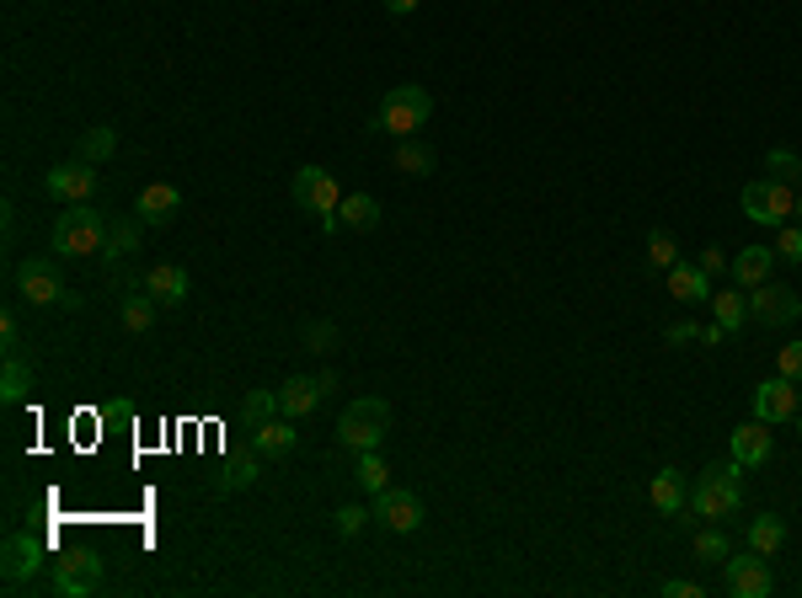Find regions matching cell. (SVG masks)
I'll use <instances>...</instances> for the list:
<instances>
[{"instance_id": "cell-1", "label": "cell", "mask_w": 802, "mask_h": 598, "mask_svg": "<svg viewBox=\"0 0 802 598\" xmlns=\"http://www.w3.org/2000/svg\"><path fill=\"white\" fill-rule=\"evenodd\" d=\"M433 118V96L429 86H391L370 113L374 134H391V140H412L423 123Z\"/></svg>"}, {"instance_id": "cell-2", "label": "cell", "mask_w": 802, "mask_h": 598, "mask_svg": "<svg viewBox=\"0 0 802 598\" xmlns=\"http://www.w3.org/2000/svg\"><path fill=\"white\" fill-rule=\"evenodd\" d=\"M743 465H711V471H701V481L690 486V513L696 518H707V524H722V518H733V513L743 508Z\"/></svg>"}, {"instance_id": "cell-3", "label": "cell", "mask_w": 802, "mask_h": 598, "mask_svg": "<svg viewBox=\"0 0 802 598\" xmlns=\"http://www.w3.org/2000/svg\"><path fill=\"white\" fill-rule=\"evenodd\" d=\"M107 214L92 204H64V214L54 219V251L60 257H92L107 246Z\"/></svg>"}, {"instance_id": "cell-4", "label": "cell", "mask_w": 802, "mask_h": 598, "mask_svg": "<svg viewBox=\"0 0 802 598\" xmlns=\"http://www.w3.org/2000/svg\"><path fill=\"white\" fill-rule=\"evenodd\" d=\"M385 433H391V406H385L380 395H359V401L338 417V444L353 448V454L380 448L385 444Z\"/></svg>"}, {"instance_id": "cell-5", "label": "cell", "mask_w": 802, "mask_h": 598, "mask_svg": "<svg viewBox=\"0 0 802 598\" xmlns=\"http://www.w3.org/2000/svg\"><path fill=\"white\" fill-rule=\"evenodd\" d=\"M792 214H798V187L792 182L754 177L743 187V219H754L765 230H781V225H792Z\"/></svg>"}, {"instance_id": "cell-6", "label": "cell", "mask_w": 802, "mask_h": 598, "mask_svg": "<svg viewBox=\"0 0 802 598\" xmlns=\"http://www.w3.org/2000/svg\"><path fill=\"white\" fill-rule=\"evenodd\" d=\"M49 588L60 598H92L102 588V556L96 550H64V556H54Z\"/></svg>"}, {"instance_id": "cell-7", "label": "cell", "mask_w": 802, "mask_h": 598, "mask_svg": "<svg viewBox=\"0 0 802 598\" xmlns=\"http://www.w3.org/2000/svg\"><path fill=\"white\" fill-rule=\"evenodd\" d=\"M289 198H295L300 209H310V214H338L342 187H338V177H332L327 166H300L295 182H289Z\"/></svg>"}, {"instance_id": "cell-8", "label": "cell", "mask_w": 802, "mask_h": 598, "mask_svg": "<svg viewBox=\"0 0 802 598\" xmlns=\"http://www.w3.org/2000/svg\"><path fill=\"white\" fill-rule=\"evenodd\" d=\"M43 561H49V539L43 535H11L6 539V556H0V571H6L11 588H28L32 577L43 571Z\"/></svg>"}, {"instance_id": "cell-9", "label": "cell", "mask_w": 802, "mask_h": 598, "mask_svg": "<svg viewBox=\"0 0 802 598\" xmlns=\"http://www.w3.org/2000/svg\"><path fill=\"white\" fill-rule=\"evenodd\" d=\"M802 316V299L786 289V283H760V289H749V321H760V327H792Z\"/></svg>"}, {"instance_id": "cell-10", "label": "cell", "mask_w": 802, "mask_h": 598, "mask_svg": "<svg viewBox=\"0 0 802 598\" xmlns=\"http://www.w3.org/2000/svg\"><path fill=\"white\" fill-rule=\"evenodd\" d=\"M17 289H22V299H32V305H64V272L60 262H49V257H28L22 268H17Z\"/></svg>"}, {"instance_id": "cell-11", "label": "cell", "mask_w": 802, "mask_h": 598, "mask_svg": "<svg viewBox=\"0 0 802 598\" xmlns=\"http://www.w3.org/2000/svg\"><path fill=\"white\" fill-rule=\"evenodd\" d=\"M798 406H802V390H798V380H786V374H771V380L754 385V417L771 422V427L775 422H792Z\"/></svg>"}, {"instance_id": "cell-12", "label": "cell", "mask_w": 802, "mask_h": 598, "mask_svg": "<svg viewBox=\"0 0 802 598\" xmlns=\"http://www.w3.org/2000/svg\"><path fill=\"white\" fill-rule=\"evenodd\" d=\"M43 193H49V198H60V204H92L96 166H86V161H60V166H49Z\"/></svg>"}, {"instance_id": "cell-13", "label": "cell", "mask_w": 802, "mask_h": 598, "mask_svg": "<svg viewBox=\"0 0 802 598\" xmlns=\"http://www.w3.org/2000/svg\"><path fill=\"white\" fill-rule=\"evenodd\" d=\"M374 524H385L391 535H412V529H423V503H418V492H407V486H385V492L374 497Z\"/></svg>"}, {"instance_id": "cell-14", "label": "cell", "mask_w": 802, "mask_h": 598, "mask_svg": "<svg viewBox=\"0 0 802 598\" xmlns=\"http://www.w3.org/2000/svg\"><path fill=\"white\" fill-rule=\"evenodd\" d=\"M722 577H728V594L733 598H771V567L765 556H728L722 561Z\"/></svg>"}, {"instance_id": "cell-15", "label": "cell", "mask_w": 802, "mask_h": 598, "mask_svg": "<svg viewBox=\"0 0 802 598\" xmlns=\"http://www.w3.org/2000/svg\"><path fill=\"white\" fill-rule=\"evenodd\" d=\"M327 395H332V390H327V380H321V374H289V380L278 385V412L300 422V417H310Z\"/></svg>"}, {"instance_id": "cell-16", "label": "cell", "mask_w": 802, "mask_h": 598, "mask_svg": "<svg viewBox=\"0 0 802 598\" xmlns=\"http://www.w3.org/2000/svg\"><path fill=\"white\" fill-rule=\"evenodd\" d=\"M775 454V439H771V422H743V427H733V465H743V471H760L765 460Z\"/></svg>"}, {"instance_id": "cell-17", "label": "cell", "mask_w": 802, "mask_h": 598, "mask_svg": "<svg viewBox=\"0 0 802 598\" xmlns=\"http://www.w3.org/2000/svg\"><path fill=\"white\" fill-rule=\"evenodd\" d=\"M183 209V193L172 187V182H151L140 198H134V214H140V225H172Z\"/></svg>"}, {"instance_id": "cell-18", "label": "cell", "mask_w": 802, "mask_h": 598, "mask_svg": "<svg viewBox=\"0 0 802 598\" xmlns=\"http://www.w3.org/2000/svg\"><path fill=\"white\" fill-rule=\"evenodd\" d=\"M187 289H193L187 268H172V262H161V268L145 272V295H151L161 310H177V305L187 299Z\"/></svg>"}, {"instance_id": "cell-19", "label": "cell", "mask_w": 802, "mask_h": 598, "mask_svg": "<svg viewBox=\"0 0 802 598\" xmlns=\"http://www.w3.org/2000/svg\"><path fill=\"white\" fill-rule=\"evenodd\" d=\"M289 422H295V417H284V412H278V417H268V422H257V427H251V448H257L263 460H278V454H289V448L300 444V433H295Z\"/></svg>"}, {"instance_id": "cell-20", "label": "cell", "mask_w": 802, "mask_h": 598, "mask_svg": "<svg viewBox=\"0 0 802 598\" xmlns=\"http://www.w3.org/2000/svg\"><path fill=\"white\" fill-rule=\"evenodd\" d=\"M664 278H669V295H675L679 305H711V278L696 268V262H675Z\"/></svg>"}, {"instance_id": "cell-21", "label": "cell", "mask_w": 802, "mask_h": 598, "mask_svg": "<svg viewBox=\"0 0 802 598\" xmlns=\"http://www.w3.org/2000/svg\"><path fill=\"white\" fill-rule=\"evenodd\" d=\"M775 268V251L771 246H743L739 257H733V278H739V289H760Z\"/></svg>"}, {"instance_id": "cell-22", "label": "cell", "mask_w": 802, "mask_h": 598, "mask_svg": "<svg viewBox=\"0 0 802 598\" xmlns=\"http://www.w3.org/2000/svg\"><path fill=\"white\" fill-rule=\"evenodd\" d=\"M711 310H717V327L728 331V337L743 331L749 327V289H717V295H711Z\"/></svg>"}, {"instance_id": "cell-23", "label": "cell", "mask_w": 802, "mask_h": 598, "mask_svg": "<svg viewBox=\"0 0 802 598\" xmlns=\"http://www.w3.org/2000/svg\"><path fill=\"white\" fill-rule=\"evenodd\" d=\"M648 497H652V508L664 513V518H675V513L690 508V492H685V481H679L675 471H658L652 486H648Z\"/></svg>"}, {"instance_id": "cell-24", "label": "cell", "mask_w": 802, "mask_h": 598, "mask_svg": "<svg viewBox=\"0 0 802 598\" xmlns=\"http://www.w3.org/2000/svg\"><path fill=\"white\" fill-rule=\"evenodd\" d=\"M338 225L342 230H374L380 225V204H374V193H348L338 204Z\"/></svg>"}, {"instance_id": "cell-25", "label": "cell", "mask_w": 802, "mask_h": 598, "mask_svg": "<svg viewBox=\"0 0 802 598\" xmlns=\"http://www.w3.org/2000/svg\"><path fill=\"white\" fill-rule=\"evenodd\" d=\"M119 155V128H107V123H96L81 134V145H75V161H86V166H102V161H113Z\"/></svg>"}, {"instance_id": "cell-26", "label": "cell", "mask_w": 802, "mask_h": 598, "mask_svg": "<svg viewBox=\"0 0 802 598\" xmlns=\"http://www.w3.org/2000/svg\"><path fill=\"white\" fill-rule=\"evenodd\" d=\"M786 545V524H781V513H760L754 524H749V550H760V556H775Z\"/></svg>"}, {"instance_id": "cell-27", "label": "cell", "mask_w": 802, "mask_h": 598, "mask_svg": "<svg viewBox=\"0 0 802 598\" xmlns=\"http://www.w3.org/2000/svg\"><path fill=\"white\" fill-rule=\"evenodd\" d=\"M155 310H161V305L145 295V283H140V289H124V327L134 331V337H145V331L155 327Z\"/></svg>"}, {"instance_id": "cell-28", "label": "cell", "mask_w": 802, "mask_h": 598, "mask_svg": "<svg viewBox=\"0 0 802 598\" xmlns=\"http://www.w3.org/2000/svg\"><path fill=\"white\" fill-rule=\"evenodd\" d=\"M28 390H32V363L17 353V359H6V374H0V401L17 406V401H28Z\"/></svg>"}, {"instance_id": "cell-29", "label": "cell", "mask_w": 802, "mask_h": 598, "mask_svg": "<svg viewBox=\"0 0 802 598\" xmlns=\"http://www.w3.org/2000/svg\"><path fill=\"white\" fill-rule=\"evenodd\" d=\"M353 481L370 492V497H380L385 486H391V471H385V460H380V448H364L359 454V465H353Z\"/></svg>"}, {"instance_id": "cell-30", "label": "cell", "mask_w": 802, "mask_h": 598, "mask_svg": "<svg viewBox=\"0 0 802 598\" xmlns=\"http://www.w3.org/2000/svg\"><path fill=\"white\" fill-rule=\"evenodd\" d=\"M397 166L407 172V177H429L433 172V150L412 134V140H397Z\"/></svg>"}, {"instance_id": "cell-31", "label": "cell", "mask_w": 802, "mask_h": 598, "mask_svg": "<svg viewBox=\"0 0 802 598\" xmlns=\"http://www.w3.org/2000/svg\"><path fill=\"white\" fill-rule=\"evenodd\" d=\"M257 476H263V465H257V454H247V460H225V465H219V476H215V486H219V492H241V486H251Z\"/></svg>"}, {"instance_id": "cell-32", "label": "cell", "mask_w": 802, "mask_h": 598, "mask_svg": "<svg viewBox=\"0 0 802 598\" xmlns=\"http://www.w3.org/2000/svg\"><path fill=\"white\" fill-rule=\"evenodd\" d=\"M102 251H107V262L119 268L124 257H134V251H140V225H134V219H119V225L107 230V246H102Z\"/></svg>"}, {"instance_id": "cell-33", "label": "cell", "mask_w": 802, "mask_h": 598, "mask_svg": "<svg viewBox=\"0 0 802 598\" xmlns=\"http://www.w3.org/2000/svg\"><path fill=\"white\" fill-rule=\"evenodd\" d=\"M241 417H247V427L278 417V390H247V401H241Z\"/></svg>"}, {"instance_id": "cell-34", "label": "cell", "mask_w": 802, "mask_h": 598, "mask_svg": "<svg viewBox=\"0 0 802 598\" xmlns=\"http://www.w3.org/2000/svg\"><path fill=\"white\" fill-rule=\"evenodd\" d=\"M675 262H679V240L669 236V230H652V236H648V268L669 272Z\"/></svg>"}, {"instance_id": "cell-35", "label": "cell", "mask_w": 802, "mask_h": 598, "mask_svg": "<svg viewBox=\"0 0 802 598\" xmlns=\"http://www.w3.org/2000/svg\"><path fill=\"white\" fill-rule=\"evenodd\" d=\"M728 556H733V545H728L722 529H701V535H696V561L717 567V561H728Z\"/></svg>"}, {"instance_id": "cell-36", "label": "cell", "mask_w": 802, "mask_h": 598, "mask_svg": "<svg viewBox=\"0 0 802 598\" xmlns=\"http://www.w3.org/2000/svg\"><path fill=\"white\" fill-rule=\"evenodd\" d=\"M374 513L370 508H359V503H348V508H338L332 513V529H338L342 539H353V535H364V524H370Z\"/></svg>"}, {"instance_id": "cell-37", "label": "cell", "mask_w": 802, "mask_h": 598, "mask_svg": "<svg viewBox=\"0 0 802 598\" xmlns=\"http://www.w3.org/2000/svg\"><path fill=\"white\" fill-rule=\"evenodd\" d=\"M765 172H771L775 182H792V187H798V177H802V161H798V155H792V150H771V155H765Z\"/></svg>"}, {"instance_id": "cell-38", "label": "cell", "mask_w": 802, "mask_h": 598, "mask_svg": "<svg viewBox=\"0 0 802 598\" xmlns=\"http://www.w3.org/2000/svg\"><path fill=\"white\" fill-rule=\"evenodd\" d=\"M775 257L781 262H802V225H781L775 230Z\"/></svg>"}, {"instance_id": "cell-39", "label": "cell", "mask_w": 802, "mask_h": 598, "mask_svg": "<svg viewBox=\"0 0 802 598\" xmlns=\"http://www.w3.org/2000/svg\"><path fill=\"white\" fill-rule=\"evenodd\" d=\"M775 374H786V380L802 385V342H786V348L775 353Z\"/></svg>"}, {"instance_id": "cell-40", "label": "cell", "mask_w": 802, "mask_h": 598, "mask_svg": "<svg viewBox=\"0 0 802 598\" xmlns=\"http://www.w3.org/2000/svg\"><path fill=\"white\" fill-rule=\"evenodd\" d=\"M306 348H316V353L338 348V327H332V321H310V327H306Z\"/></svg>"}, {"instance_id": "cell-41", "label": "cell", "mask_w": 802, "mask_h": 598, "mask_svg": "<svg viewBox=\"0 0 802 598\" xmlns=\"http://www.w3.org/2000/svg\"><path fill=\"white\" fill-rule=\"evenodd\" d=\"M17 310H0V348H6V359H17Z\"/></svg>"}, {"instance_id": "cell-42", "label": "cell", "mask_w": 802, "mask_h": 598, "mask_svg": "<svg viewBox=\"0 0 802 598\" xmlns=\"http://www.w3.org/2000/svg\"><path fill=\"white\" fill-rule=\"evenodd\" d=\"M696 337H701V327H696V321H675V327L664 331V342H669V348H685V342H696Z\"/></svg>"}, {"instance_id": "cell-43", "label": "cell", "mask_w": 802, "mask_h": 598, "mask_svg": "<svg viewBox=\"0 0 802 598\" xmlns=\"http://www.w3.org/2000/svg\"><path fill=\"white\" fill-rule=\"evenodd\" d=\"M658 594L664 598H701V582H690V577H669Z\"/></svg>"}, {"instance_id": "cell-44", "label": "cell", "mask_w": 802, "mask_h": 598, "mask_svg": "<svg viewBox=\"0 0 802 598\" xmlns=\"http://www.w3.org/2000/svg\"><path fill=\"white\" fill-rule=\"evenodd\" d=\"M696 268L707 272V278H717V272H722V268H733V262H728V257H722V251H717V246H707V251H701V262H696Z\"/></svg>"}, {"instance_id": "cell-45", "label": "cell", "mask_w": 802, "mask_h": 598, "mask_svg": "<svg viewBox=\"0 0 802 598\" xmlns=\"http://www.w3.org/2000/svg\"><path fill=\"white\" fill-rule=\"evenodd\" d=\"M380 6H385V11H391V17H412V11H418V6H423V0H380Z\"/></svg>"}, {"instance_id": "cell-46", "label": "cell", "mask_w": 802, "mask_h": 598, "mask_svg": "<svg viewBox=\"0 0 802 598\" xmlns=\"http://www.w3.org/2000/svg\"><path fill=\"white\" fill-rule=\"evenodd\" d=\"M722 337H728V331L717 327V321H711V327H701V342H711V348H717V342H722Z\"/></svg>"}, {"instance_id": "cell-47", "label": "cell", "mask_w": 802, "mask_h": 598, "mask_svg": "<svg viewBox=\"0 0 802 598\" xmlns=\"http://www.w3.org/2000/svg\"><path fill=\"white\" fill-rule=\"evenodd\" d=\"M792 219H802V193H798V214H792Z\"/></svg>"}, {"instance_id": "cell-48", "label": "cell", "mask_w": 802, "mask_h": 598, "mask_svg": "<svg viewBox=\"0 0 802 598\" xmlns=\"http://www.w3.org/2000/svg\"><path fill=\"white\" fill-rule=\"evenodd\" d=\"M798 193H802V177H798Z\"/></svg>"}, {"instance_id": "cell-49", "label": "cell", "mask_w": 802, "mask_h": 598, "mask_svg": "<svg viewBox=\"0 0 802 598\" xmlns=\"http://www.w3.org/2000/svg\"><path fill=\"white\" fill-rule=\"evenodd\" d=\"M798 433H802V427H798Z\"/></svg>"}]
</instances>
